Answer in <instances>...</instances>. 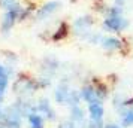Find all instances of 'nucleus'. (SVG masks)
I'll use <instances>...</instances> for the list:
<instances>
[{"instance_id": "nucleus-1", "label": "nucleus", "mask_w": 133, "mask_h": 128, "mask_svg": "<svg viewBox=\"0 0 133 128\" xmlns=\"http://www.w3.org/2000/svg\"><path fill=\"white\" fill-rule=\"evenodd\" d=\"M130 21L124 15V6L114 3L112 6H105L103 9V19L102 27L108 34L121 33L129 28Z\"/></svg>"}, {"instance_id": "nucleus-2", "label": "nucleus", "mask_w": 133, "mask_h": 128, "mask_svg": "<svg viewBox=\"0 0 133 128\" xmlns=\"http://www.w3.org/2000/svg\"><path fill=\"white\" fill-rule=\"evenodd\" d=\"M23 9H24V5H21L19 2H17L14 6H11L9 9L5 11L3 17H2V21H0V33L3 36H8L11 33V30L14 28V25L19 21Z\"/></svg>"}, {"instance_id": "nucleus-3", "label": "nucleus", "mask_w": 133, "mask_h": 128, "mask_svg": "<svg viewBox=\"0 0 133 128\" xmlns=\"http://www.w3.org/2000/svg\"><path fill=\"white\" fill-rule=\"evenodd\" d=\"M14 92L19 97V100H25V98L31 97L36 89H39V82L37 79H31V78H27V76H19L18 79L14 82Z\"/></svg>"}, {"instance_id": "nucleus-4", "label": "nucleus", "mask_w": 133, "mask_h": 128, "mask_svg": "<svg viewBox=\"0 0 133 128\" xmlns=\"http://www.w3.org/2000/svg\"><path fill=\"white\" fill-rule=\"evenodd\" d=\"M93 25H94V18L91 15H82V17L76 18L72 22V30L76 36L82 39L90 31H93Z\"/></svg>"}, {"instance_id": "nucleus-5", "label": "nucleus", "mask_w": 133, "mask_h": 128, "mask_svg": "<svg viewBox=\"0 0 133 128\" xmlns=\"http://www.w3.org/2000/svg\"><path fill=\"white\" fill-rule=\"evenodd\" d=\"M60 7H61V2H58V0L46 2L42 7H39L36 12L33 13V19H36V21H45V19H48L49 17H52Z\"/></svg>"}, {"instance_id": "nucleus-6", "label": "nucleus", "mask_w": 133, "mask_h": 128, "mask_svg": "<svg viewBox=\"0 0 133 128\" xmlns=\"http://www.w3.org/2000/svg\"><path fill=\"white\" fill-rule=\"evenodd\" d=\"M70 92H72V88H70V85L67 84L66 80H61V82H58V85H57V88H55V91H54V100H55V103L60 104V106L67 104V100H69Z\"/></svg>"}, {"instance_id": "nucleus-7", "label": "nucleus", "mask_w": 133, "mask_h": 128, "mask_svg": "<svg viewBox=\"0 0 133 128\" xmlns=\"http://www.w3.org/2000/svg\"><path fill=\"white\" fill-rule=\"evenodd\" d=\"M88 109V119L94 122H103V116H105V104L103 101H96V103L87 104Z\"/></svg>"}, {"instance_id": "nucleus-8", "label": "nucleus", "mask_w": 133, "mask_h": 128, "mask_svg": "<svg viewBox=\"0 0 133 128\" xmlns=\"http://www.w3.org/2000/svg\"><path fill=\"white\" fill-rule=\"evenodd\" d=\"M105 51H121L123 48V40L120 37H115L112 34H103L99 43Z\"/></svg>"}, {"instance_id": "nucleus-9", "label": "nucleus", "mask_w": 133, "mask_h": 128, "mask_svg": "<svg viewBox=\"0 0 133 128\" xmlns=\"http://www.w3.org/2000/svg\"><path fill=\"white\" fill-rule=\"evenodd\" d=\"M36 109H37V112H39L43 118H46L48 121H55L57 115H55V110H54V107L51 106L48 98H41L36 103Z\"/></svg>"}, {"instance_id": "nucleus-10", "label": "nucleus", "mask_w": 133, "mask_h": 128, "mask_svg": "<svg viewBox=\"0 0 133 128\" xmlns=\"http://www.w3.org/2000/svg\"><path fill=\"white\" fill-rule=\"evenodd\" d=\"M70 121H73L78 127L84 125V128L87 127V116H85V110L81 107V104H76V106H72L70 107Z\"/></svg>"}, {"instance_id": "nucleus-11", "label": "nucleus", "mask_w": 133, "mask_h": 128, "mask_svg": "<svg viewBox=\"0 0 133 128\" xmlns=\"http://www.w3.org/2000/svg\"><path fill=\"white\" fill-rule=\"evenodd\" d=\"M27 121L30 128H45V118L37 112V109L27 115Z\"/></svg>"}, {"instance_id": "nucleus-12", "label": "nucleus", "mask_w": 133, "mask_h": 128, "mask_svg": "<svg viewBox=\"0 0 133 128\" xmlns=\"http://www.w3.org/2000/svg\"><path fill=\"white\" fill-rule=\"evenodd\" d=\"M17 2H18V0H0V7H2L3 11H6V9H9L11 6H14Z\"/></svg>"}, {"instance_id": "nucleus-13", "label": "nucleus", "mask_w": 133, "mask_h": 128, "mask_svg": "<svg viewBox=\"0 0 133 128\" xmlns=\"http://www.w3.org/2000/svg\"><path fill=\"white\" fill-rule=\"evenodd\" d=\"M58 128H78V125L75 124L73 121H70V119H67V121H63L58 124Z\"/></svg>"}, {"instance_id": "nucleus-14", "label": "nucleus", "mask_w": 133, "mask_h": 128, "mask_svg": "<svg viewBox=\"0 0 133 128\" xmlns=\"http://www.w3.org/2000/svg\"><path fill=\"white\" fill-rule=\"evenodd\" d=\"M103 128H124V127H120V125H117V124H105Z\"/></svg>"}, {"instance_id": "nucleus-15", "label": "nucleus", "mask_w": 133, "mask_h": 128, "mask_svg": "<svg viewBox=\"0 0 133 128\" xmlns=\"http://www.w3.org/2000/svg\"><path fill=\"white\" fill-rule=\"evenodd\" d=\"M124 2H126V0H114V3H117V5H123V6H124Z\"/></svg>"}, {"instance_id": "nucleus-16", "label": "nucleus", "mask_w": 133, "mask_h": 128, "mask_svg": "<svg viewBox=\"0 0 133 128\" xmlns=\"http://www.w3.org/2000/svg\"><path fill=\"white\" fill-rule=\"evenodd\" d=\"M2 98H3V94H2V92H0V101H2Z\"/></svg>"}]
</instances>
